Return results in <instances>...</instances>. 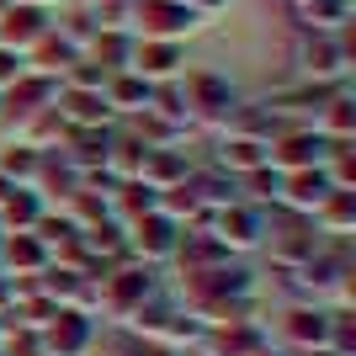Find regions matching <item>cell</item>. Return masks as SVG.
<instances>
[{
  "label": "cell",
  "mask_w": 356,
  "mask_h": 356,
  "mask_svg": "<svg viewBox=\"0 0 356 356\" xmlns=\"http://www.w3.org/2000/svg\"><path fill=\"white\" fill-rule=\"evenodd\" d=\"M181 234H186V223L176 218V213H165V208H149V213H138L134 223H128V250L134 255H144V266L149 261H170V255L181 250Z\"/></svg>",
  "instance_id": "cell-1"
},
{
  "label": "cell",
  "mask_w": 356,
  "mask_h": 356,
  "mask_svg": "<svg viewBox=\"0 0 356 356\" xmlns=\"http://www.w3.org/2000/svg\"><path fill=\"white\" fill-rule=\"evenodd\" d=\"M106 314H118V319H134L144 309L149 298H154V271L149 266H122V271H106L102 287H96Z\"/></svg>",
  "instance_id": "cell-2"
},
{
  "label": "cell",
  "mask_w": 356,
  "mask_h": 356,
  "mask_svg": "<svg viewBox=\"0 0 356 356\" xmlns=\"http://www.w3.org/2000/svg\"><path fill=\"white\" fill-rule=\"evenodd\" d=\"M213 239H218L223 250H255V245H266V218L255 208H245V202H223L218 213H213Z\"/></svg>",
  "instance_id": "cell-3"
},
{
  "label": "cell",
  "mask_w": 356,
  "mask_h": 356,
  "mask_svg": "<svg viewBox=\"0 0 356 356\" xmlns=\"http://www.w3.org/2000/svg\"><path fill=\"white\" fill-rule=\"evenodd\" d=\"M325 149L330 138L319 134V128H298V134H282L277 144H266V165H277V170H309V165H325Z\"/></svg>",
  "instance_id": "cell-4"
},
{
  "label": "cell",
  "mask_w": 356,
  "mask_h": 356,
  "mask_svg": "<svg viewBox=\"0 0 356 356\" xmlns=\"http://www.w3.org/2000/svg\"><path fill=\"white\" fill-rule=\"evenodd\" d=\"M330 192H335V181L325 176V165H309V170H287V176L277 181V197H282L293 213H303V218H314V208H319Z\"/></svg>",
  "instance_id": "cell-5"
},
{
  "label": "cell",
  "mask_w": 356,
  "mask_h": 356,
  "mask_svg": "<svg viewBox=\"0 0 356 356\" xmlns=\"http://www.w3.org/2000/svg\"><path fill=\"white\" fill-rule=\"evenodd\" d=\"M282 341H293L298 351H319L330 346V309L325 303H298L282 314Z\"/></svg>",
  "instance_id": "cell-6"
},
{
  "label": "cell",
  "mask_w": 356,
  "mask_h": 356,
  "mask_svg": "<svg viewBox=\"0 0 356 356\" xmlns=\"http://www.w3.org/2000/svg\"><path fill=\"white\" fill-rule=\"evenodd\" d=\"M43 266H48V245L38 239V229L0 234V277H16V271H43Z\"/></svg>",
  "instance_id": "cell-7"
},
{
  "label": "cell",
  "mask_w": 356,
  "mask_h": 356,
  "mask_svg": "<svg viewBox=\"0 0 356 356\" xmlns=\"http://www.w3.org/2000/svg\"><path fill=\"white\" fill-rule=\"evenodd\" d=\"M90 319L80 309H59L54 314V325H48V356H86V346H90Z\"/></svg>",
  "instance_id": "cell-8"
},
{
  "label": "cell",
  "mask_w": 356,
  "mask_h": 356,
  "mask_svg": "<svg viewBox=\"0 0 356 356\" xmlns=\"http://www.w3.org/2000/svg\"><path fill=\"white\" fill-rule=\"evenodd\" d=\"M38 218H43V202H38L32 186H11V192L0 197V229H6V234L38 229Z\"/></svg>",
  "instance_id": "cell-9"
},
{
  "label": "cell",
  "mask_w": 356,
  "mask_h": 356,
  "mask_svg": "<svg viewBox=\"0 0 356 356\" xmlns=\"http://www.w3.org/2000/svg\"><path fill=\"white\" fill-rule=\"evenodd\" d=\"M218 165H223V170H239V176H250V170H266V138L229 134V138H223Z\"/></svg>",
  "instance_id": "cell-10"
},
{
  "label": "cell",
  "mask_w": 356,
  "mask_h": 356,
  "mask_svg": "<svg viewBox=\"0 0 356 356\" xmlns=\"http://www.w3.org/2000/svg\"><path fill=\"white\" fill-rule=\"evenodd\" d=\"M314 229H325V234H346L356 223V192H330L319 208H314Z\"/></svg>",
  "instance_id": "cell-11"
},
{
  "label": "cell",
  "mask_w": 356,
  "mask_h": 356,
  "mask_svg": "<svg viewBox=\"0 0 356 356\" xmlns=\"http://www.w3.org/2000/svg\"><path fill=\"white\" fill-rule=\"evenodd\" d=\"M229 102H234V90L223 86V80H213V74H192V106H197V112H208V118H213V112H223ZM229 112H234V106H229Z\"/></svg>",
  "instance_id": "cell-12"
},
{
  "label": "cell",
  "mask_w": 356,
  "mask_h": 356,
  "mask_svg": "<svg viewBox=\"0 0 356 356\" xmlns=\"http://www.w3.org/2000/svg\"><path fill=\"white\" fill-rule=\"evenodd\" d=\"M43 11H32V6H22V11H6V27H0V38L6 43H32V38H43Z\"/></svg>",
  "instance_id": "cell-13"
},
{
  "label": "cell",
  "mask_w": 356,
  "mask_h": 356,
  "mask_svg": "<svg viewBox=\"0 0 356 356\" xmlns=\"http://www.w3.org/2000/svg\"><path fill=\"white\" fill-rule=\"evenodd\" d=\"M176 64H181V48L176 43H149V48H138V74H176Z\"/></svg>",
  "instance_id": "cell-14"
},
{
  "label": "cell",
  "mask_w": 356,
  "mask_h": 356,
  "mask_svg": "<svg viewBox=\"0 0 356 356\" xmlns=\"http://www.w3.org/2000/svg\"><path fill=\"white\" fill-rule=\"evenodd\" d=\"M64 112H70V118H80V122H102V118H106V96H80V90H74Z\"/></svg>",
  "instance_id": "cell-15"
},
{
  "label": "cell",
  "mask_w": 356,
  "mask_h": 356,
  "mask_svg": "<svg viewBox=\"0 0 356 356\" xmlns=\"http://www.w3.org/2000/svg\"><path fill=\"white\" fill-rule=\"evenodd\" d=\"M112 102H118V106H128V102H149V80H144V86H138V80H118V86H112Z\"/></svg>",
  "instance_id": "cell-16"
}]
</instances>
